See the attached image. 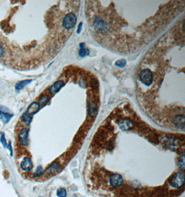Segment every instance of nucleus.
<instances>
[{
	"label": "nucleus",
	"instance_id": "f257e3e1",
	"mask_svg": "<svg viewBox=\"0 0 185 197\" xmlns=\"http://www.w3.org/2000/svg\"><path fill=\"white\" fill-rule=\"evenodd\" d=\"M76 21H77V19H76V16L74 13H68L63 18L62 26L67 30L72 29L75 26Z\"/></svg>",
	"mask_w": 185,
	"mask_h": 197
},
{
	"label": "nucleus",
	"instance_id": "f03ea898",
	"mask_svg": "<svg viewBox=\"0 0 185 197\" xmlns=\"http://www.w3.org/2000/svg\"><path fill=\"white\" fill-rule=\"evenodd\" d=\"M140 78L142 82L146 86H150L153 80L152 73L149 69H144L141 71Z\"/></svg>",
	"mask_w": 185,
	"mask_h": 197
},
{
	"label": "nucleus",
	"instance_id": "7ed1b4c3",
	"mask_svg": "<svg viewBox=\"0 0 185 197\" xmlns=\"http://www.w3.org/2000/svg\"><path fill=\"white\" fill-rule=\"evenodd\" d=\"M184 176L182 172H178L175 174L170 181V185L176 188H179L184 185Z\"/></svg>",
	"mask_w": 185,
	"mask_h": 197
},
{
	"label": "nucleus",
	"instance_id": "20e7f679",
	"mask_svg": "<svg viewBox=\"0 0 185 197\" xmlns=\"http://www.w3.org/2000/svg\"><path fill=\"white\" fill-rule=\"evenodd\" d=\"M110 183L112 186L119 187L123 183V177L119 174H112L110 177Z\"/></svg>",
	"mask_w": 185,
	"mask_h": 197
},
{
	"label": "nucleus",
	"instance_id": "39448f33",
	"mask_svg": "<svg viewBox=\"0 0 185 197\" xmlns=\"http://www.w3.org/2000/svg\"><path fill=\"white\" fill-rule=\"evenodd\" d=\"M18 139L20 143L22 145L26 146L28 144V129H23L20 132L18 136Z\"/></svg>",
	"mask_w": 185,
	"mask_h": 197
},
{
	"label": "nucleus",
	"instance_id": "423d86ee",
	"mask_svg": "<svg viewBox=\"0 0 185 197\" xmlns=\"http://www.w3.org/2000/svg\"><path fill=\"white\" fill-rule=\"evenodd\" d=\"M184 115H177L174 117L173 118V123L176 127L179 129L184 130Z\"/></svg>",
	"mask_w": 185,
	"mask_h": 197
},
{
	"label": "nucleus",
	"instance_id": "0eeeda50",
	"mask_svg": "<svg viewBox=\"0 0 185 197\" xmlns=\"http://www.w3.org/2000/svg\"><path fill=\"white\" fill-rule=\"evenodd\" d=\"M64 86V82L62 80H59L54 82L52 86L49 87V92L52 94H55L58 91H60V89Z\"/></svg>",
	"mask_w": 185,
	"mask_h": 197
},
{
	"label": "nucleus",
	"instance_id": "6e6552de",
	"mask_svg": "<svg viewBox=\"0 0 185 197\" xmlns=\"http://www.w3.org/2000/svg\"><path fill=\"white\" fill-rule=\"evenodd\" d=\"M119 126L121 130L127 131L131 128V127L132 126V123L131 120L128 119H123L119 123Z\"/></svg>",
	"mask_w": 185,
	"mask_h": 197
},
{
	"label": "nucleus",
	"instance_id": "1a4fd4ad",
	"mask_svg": "<svg viewBox=\"0 0 185 197\" xmlns=\"http://www.w3.org/2000/svg\"><path fill=\"white\" fill-rule=\"evenodd\" d=\"M21 168L24 170H30L33 168V163L29 158H24L21 163Z\"/></svg>",
	"mask_w": 185,
	"mask_h": 197
},
{
	"label": "nucleus",
	"instance_id": "9d476101",
	"mask_svg": "<svg viewBox=\"0 0 185 197\" xmlns=\"http://www.w3.org/2000/svg\"><path fill=\"white\" fill-rule=\"evenodd\" d=\"M40 110V104L38 103H33L29 105L27 109L26 113L30 115L35 114Z\"/></svg>",
	"mask_w": 185,
	"mask_h": 197
},
{
	"label": "nucleus",
	"instance_id": "9b49d317",
	"mask_svg": "<svg viewBox=\"0 0 185 197\" xmlns=\"http://www.w3.org/2000/svg\"><path fill=\"white\" fill-rule=\"evenodd\" d=\"M60 169V165L58 163H54L53 164L49 166L48 169H47V170L45 171V173H47L48 174H52L54 173L58 172Z\"/></svg>",
	"mask_w": 185,
	"mask_h": 197
},
{
	"label": "nucleus",
	"instance_id": "f8f14e48",
	"mask_svg": "<svg viewBox=\"0 0 185 197\" xmlns=\"http://www.w3.org/2000/svg\"><path fill=\"white\" fill-rule=\"evenodd\" d=\"M97 111L98 109L97 107H96V103L91 101L89 104V106H88V113L91 116H95L96 115V113H97Z\"/></svg>",
	"mask_w": 185,
	"mask_h": 197
},
{
	"label": "nucleus",
	"instance_id": "ddd939ff",
	"mask_svg": "<svg viewBox=\"0 0 185 197\" xmlns=\"http://www.w3.org/2000/svg\"><path fill=\"white\" fill-rule=\"evenodd\" d=\"M12 117H13V115L11 113H6V112L0 110V119L2 120L4 123H7Z\"/></svg>",
	"mask_w": 185,
	"mask_h": 197
},
{
	"label": "nucleus",
	"instance_id": "4468645a",
	"mask_svg": "<svg viewBox=\"0 0 185 197\" xmlns=\"http://www.w3.org/2000/svg\"><path fill=\"white\" fill-rule=\"evenodd\" d=\"M89 49H87L85 47V43H81L80 45V50H79V55L81 57H85V56H87L89 55Z\"/></svg>",
	"mask_w": 185,
	"mask_h": 197
},
{
	"label": "nucleus",
	"instance_id": "2eb2a0df",
	"mask_svg": "<svg viewBox=\"0 0 185 197\" xmlns=\"http://www.w3.org/2000/svg\"><path fill=\"white\" fill-rule=\"evenodd\" d=\"M32 80H23V81H20L15 84V89L17 90H20L23 88H24L26 85H28L29 83L31 82Z\"/></svg>",
	"mask_w": 185,
	"mask_h": 197
},
{
	"label": "nucleus",
	"instance_id": "dca6fc26",
	"mask_svg": "<svg viewBox=\"0 0 185 197\" xmlns=\"http://www.w3.org/2000/svg\"><path fill=\"white\" fill-rule=\"evenodd\" d=\"M32 117L31 115L28 114L27 113H24L22 115V121L26 125H29L30 122H31Z\"/></svg>",
	"mask_w": 185,
	"mask_h": 197
},
{
	"label": "nucleus",
	"instance_id": "f3484780",
	"mask_svg": "<svg viewBox=\"0 0 185 197\" xmlns=\"http://www.w3.org/2000/svg\"><path fill=\"white\" fill-rule=\"evenodd\" d=\"M49 96H47V95H45V96H42L41 98H40V100H39V103L43 106V105H45L46 104H47V103L49 102Z\"/></svg>",
	"mask_w": 185,
	"mask_h": 197
},
{
	"label": "nucleus",
	"instance_id": "a211bd4d",
	"mask_svg": "<svg viewBox=\"0 0 185 197\" xmlns=\"http://www.w3.org/2000/svg\"><path fill=\"white\" fill-rule=\"evenodd\" d=\"M57 196L58 197H66L67 192L64 188H59L57 191Z\"/></svg>",
	"mask_w": 185,
	"mask_h": 197
},
{
	"label": "nucleus",
	"instance_id": "6ab92c4d",
	"mask_svg": "<svg viewBox=\"0 0 185 197\" xmlns=\"http://www.w3.org/2000/svg\"><path fill=\"white\" fill-rule=\"evenodd\" d=\"M115 64H116L117 67H124L125 66V64H126V60H125V59H122V60H117L116 62V63H115Z\"/></svg>",
	"mask_w": 185,
	"mask_h": 197
},
{
	"label": "nucleus",
	"instance_id": "aec40b11",
	"mask_svg": "<svg viewBox=\"0 0 185 197\" xmlns=\"http://www.w3.org/2000/svg\"><path fill=\"white\" fill-rule=\"evenodd\" d=\"M179 167L182 169H184V156L182 155L179 160Z\"/></svg>",
	"mask_w": 185,
	"mask_h": 197
},
{
	"label": "nucleus",
	"instance_id": "412c9836",
	"mask_svg": "<svg viewBox=\"0 0 185 197\" xmlns=\"http://www.w3.org/2000/svg\"><path fill=\"white\" fill-rule=\"evenodd\" d=\"M42 172H43V170H42V168L41 166H39V167L37 168V170H36V172L35 173V176H40L42 174Z\"/></svg>",
	"mask_w": 185,
	"mask_h": 197
},
{
	"label": "nucleus",
	"instance_id": "4be33fe9",
	"mask_svg": "<svg viewBox=\"0 0 185 197\" xmlns=\"http://www.w3.org/2000/svg\"><path fill=\"white\" fill-rule=\"evenodd\" d=\"M0 142H1V144H2L4 147H6L7 145H6V140L4 137V134H2L1 138H0Z\"/></svg>",
	"mask_w": 185,
	"mask_h": 197
},
{
	"label": "nucleus",
	"instance_id": "5701e85b",
	"mask_svg": "<svg viewBox=\"0 0 185 197\" xmlns=\"http://www.w3.org/2000/svg\"><path fill=\"white\" fill-rule=\"evenodd\" d=\"M4 48L2 47V46L0 45V57H2L3 54H4Z\"/></svg>",
	"mask_w": 185,
	"mask_h": 197
},
{
	"label": "nucleus",
	"instance_id": "b1692460",
	"mask_svg": "<svg viewBox=\"0 0 185 197\" xmlns=\"http://www.w3.org/2000/svg\"><path fill=\"white\" fill-rule=\"evenodd\" d=\"M82 25H83V23L81 22L80 24L79 25V27H78V30H77V33H80L81 31V29H82Z\"/></svg>",
	"mask_w": 185,
	"mask_h": 197
},
{
	"label": "nucleus",
	"instance_id": "393cba45",
	"mask_svg": "<svg viewBox=\"0 0 185 197\" xmlns=\"http://www.w3.org/2000/svg\"><path fill=\"white\" fill-rule=\"evenodd\" d=\"M8 149H10V151H11V155L12 156V148H11V142H9V144H8Z\"/></svg>",
	"mask_w": 185,
	"mask_h": 197
},
{
	"label": "nucleus",
	"instance_id": "a878e982",
	"mask_svg": "<svg viewBox=\"0 0 185 197\" xmlns=\"http://www.w3.org/2000/svg\"><path fill=\"white\" fill-rule=\"evenodd\" d=\"M40 197H42V196H40Z\"/></svg>",
	"mask_w": 185,
	"mask_h": 197
}]
</instances>
